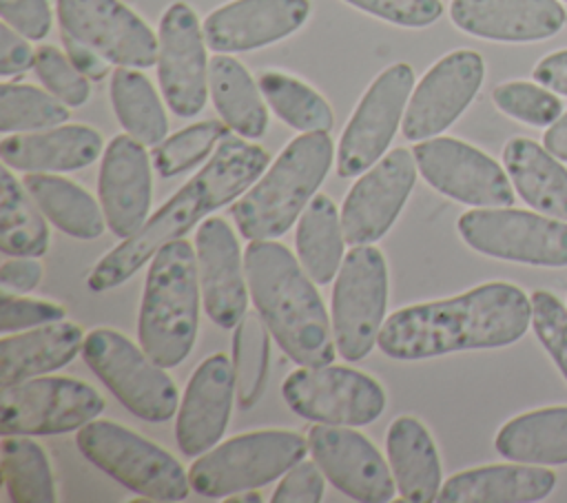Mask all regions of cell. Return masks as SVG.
Returning <instances> with one entry per match:
<instances>
[{
	"mask_svg": "<svg viewBox=\"0 0 567 503\" xmlns=\"http://www.w3.org/2000/svg\"><path fill=\"white\" fill-rule=\"evenodd\" d=\"M532 324V299L514 284L489 281L461 295L394 310L377 346L399 361L518 341Z\"/></svg>",
	"mask_w": 567,
	"mask_h": 503,
	"instance_id": "cell-1",
	"label": "cell"
},
{
	"mask_svg": "<svg viewBox=\"0 0 567 503\" xmlns=\"http://www.w3.org/2000/svg\"><path fill=\"white\" fill-rule=\"evenodd\" d=\"M270 155L259 144L233 137L219 142L213 157L146 224L109 250L89 273V288L104 292L128 281L164 244L182 239L202 217L233 204L266 171Z\"/></svg>",
	"mask_w": 567,
	"mask_h": 503,
	"instance_id": "cell-2",
	"label": "cell"
},
{
	"mask_svg": "<svg viewBox=\"0 0 567 503\" xmlns=\"http://www.w3.org/2000/svg\"><path fill=\"white\" fill-rule=\"evenodd\" d=\"M248 290L277 346L297 366L332 363V321L301 261L279 242L255 239L244 253Z\"/></svg>",
	"mask_w": 567,
	"mask_h": 503,
	"instance_id": "cell-3",
	"label": "cell"
},
{
	"mask_svg": "<svg viewBox=\"0 0 567 503\" xmlns=\"http://www.w3.org/2000/svg\"><path fill=\"white\" fill-rule=\"evenodd\" d=\"M332 155L334 144L326 131L295 137L270 168L230 204L239 235L250 242L281 237L317 195Z\"/></svg>",
	"mask_w": 567,
	"mask_h": 503,
	"instance_id": "cell-4",
	"label": "cell"
},
{
	"mask_svg": "<svg viewBox=\"0 0 567 503\" xmlns=\"http://www.w3.org/2000/svg\"><path fill=\"white\" fill-rule=\"evenodd\" d=\"M197 255L186 239L164 244L146 273L137 317L140 346L164 368L179 366L193 350L199 328Z\"/></svg>",
	"mask_w": 567,
	"mask_h": 503,
	"instance_id": "cell-5",
	"label": "cell"
},
{
	"mask_svg": "<svg viewBox=\"0 0 567 503\" xmlns=\"http://www.w3.org/2000/svg\"><path fill=\"white\" fill-rule=\"evenodd\" d=\"M308 452V437L292 430H255L237 434L199 454L188 468L190 487L206 499L272 483Z\"/></svg>",
	"mask_w": 567,
	"mask_h": 503,
	"instance_id": "cell-6",
	"label": "cell"
},
{
	"mask_svg": "<svg viewBox=\"0 0 567 503\" xmlns=\"http://www.w3.org/2000/svg\"><path fill=\"white\" fill-rule=\"evenodd\" d=\"M75 443L93 465L148 501H184L190 492L188 472L171 452L115 421H89Z\"/></svg>",
	"mask_w": 567,
	"mask_h": 503,
	"instance_id": "cell-7",
	"label": "cell"
},
{
	"mask_svg": "<svg viewBox=\"0 0 567 503\" xmlns=\"http://www.w3.org/2000/svg\"><path fill=\"white\" fill-rule=\"evenodd\" d=\"M82 357L113 397L137 419L164 423L177 412V388L144 348L113 328H93Z\"/></svg>",
	"mask_w": 567,
	"mask_h": 503,
	"instance_id": "cell-8",
	"label": "cell"
},
{
	"mask_svg": "<svg viewBox=\"0 0 567 503\" xmlns=\"http://www.w3.org/2000/svg\"><path fill=\"white\" fill-rule=\"evenodd\" d=\"M388 306V266L372 244L352 246L332 288V332L346 361L363 359L379 339Z\"/></svg>",
	"mask_w": 567,
	"mask_h": 503,
	"instance_id": "cell-9",
	"label": "cell"
},
{
	"mask_svg": "<svg viewBox=\"0 0 567 503\" xmlns=\"http://www.w3.org/2000/svg\"><path fill=\"white\" fill-rule=\"evenodd\" d=\"M281 397L295 414L328 425H368L385 408V392L377 379L332 363L292 370Z\"/></svg>",
	"mask_w": 567,
	"mask_h": 503,
	"instance_id": "cell-10",
	"label": "cell"
},
{
	"mask_svg": "<svg viewBox=\"0 0 567 503\" xmlns=\"http://www.w3.org/2000/svg\"><path fill=\"white\" fill-rule=\"evenodd\" d=\"M463 242L487 257L558 268L567 266V224L516 208H481L458 217Z\"/></svg>",
	"mask_w": 567,
	"mask_h": 503,
	"instance_id": "cell-11",
	"label": "cell"
},
{
	"mask_svg": "<svg viewBox=\"0 0 567 503\" xmlns=\"http://www.w3.org/2000/svg\"><path fill=\"white\" fill-rule=\"evenodd\" d=\"M104 410L102 394L86 381L71 377H33L2 388L0 432L62 434L80 430Z\"/></svg>",
	"mask_w": 567,
	"mask_h": 503,
	"instance_id": "cell-12",
	"label": "cell"
},
{
	"mask_svg": "<svg viewBox=\"0 0 567 503\" xmlns=\"http://www.w3.org/2000/svg\"><path fill=\"white\" fill-rule=\"evenodd\" d=\"M412 91L414 71L405 62H396L374 78L341 133L337 151L341 177L361 175L385 155Z\"/></svg>",
	"mask_w": 567,
	"mask_h": 503,
	"instance_id": "cell-13",
	"label": "cell"
},
{
	"mask_svg": "<svg viewBox=\"0 0 567 503\" xmlns=\"http://www.w3.org/2000/svg\"><path fill=\"white\" fill-rule=\"evenodd\" d=\"M412 153L419 173L439 193L476 208L514 204L507 171L476 146L456 137H430L416 142Z\"/></svg>",
	"mask_w": 567,
	"mask_h": 503,
	"instance_id": "cell-14",
	"label": "cell"
},
{
	"mask_svg": "<svg viewBox=\"0 0 567 503\" xmlns=\"http://www.w3.org/2000/svg\"><path fill=\"white\" fill-rule=\"evenodd\" d=\"M58 22L62 31L117 66L157 64V35L120 0H58Z\"/></svg>",
	"mask_w": 567,
	"mask_h": 503,
	"instance_id": "cell-15",
	"label": "cell"
},
{
	"mask_svg": "<svg viewBox=\"0 0 567 503\" xmlns=\"http://www.w3.org/2000/svg\"><path fill=\"white\" fill-rule=\"evenodd\" d=\"M416 171L412 151L392 148L361 173L341 206L346 244H374L390 230L414 188Z\"/></svg>",
	"mask_w": 567,
	"mask_h": 503,
	"instance_id": "cell-16",
	"label": "cell"
},
{
	"mask_svg": "<svg viewBox=\"0 0 567 503\" xmlns=\"http://www.w3.org/2000/svg\"><path fill=\"white\" fill-rule=\"evenodd\" d=\"M157 78L168 109L195 117L208 95L206 38L197 13L186 2H173L159 20Z\"/></svg>",
	"mask_w": 567,
	"mask_h": 503,
	"instance_id": "cell-17",
	"label": "cell"
},
{
	"mask_svg": "<svg viewBox=\"0 0 567 503\" xmlns=\"http://www.w3.org/2000/svg\"><path fill=\"white\" fill-rule=\"evenodd\" d=\"M483 75L485 64L476 51L458 49L436 60L410 95L401 122L403 135L421 142L443 133L470 106Z\"/></svg>",
	"mask_w": 567,
	"mask_h": 503,
	"instance_id": "cell-18",
	"label": "cell"
},
{
	"mask_svg": "<svg viewBox=\"0 0 567 503\" xmlns=\"http://www.w3.org/2000/svg\"><path fill=\"white\" fill-rule=\"evenodd\" d=\"M308 452L326 479L348 499L385 503L394 499L396 483L381 452L350 425L315 423L308 430Z\"/></svg>",
	"mask_w": 567,
	"mask_h": 503,
	"instance_id": "cell-19",
	"label": "cell"
},
{
	"mask_svg": "<svg viewBox=\"0 0 567 503\" xmlns=\"http://www.w3.org/2000/svg\"><path fill=\"white\" fill-rule=\"evenodd\" d=\"M151 153L131 135H115L102 153L97 175V197L109 230L126 239L148 219L151 208Z\"/></svg>",
	"mask_w": 567,
	"mask_h": 503,
	"instance_id": "cell-20",
	"label": "cell"
},
{
	"mask_svg": "<svg viewBox=\"0 0 567 503\" xmlns=\"http://www.w3.org/2000/svg\"><path fill=\"white\" fill-rule=\"evenodd\" d=\"M202 304L213 324L235 328L246 315V266L237 237L224 217H208L195 235Z\"/></svg>",
	"mask_w": 567,
	"mask_h": 503,
	"instance_id": "cell-21",
	"label": "cell"
},
{
	"mask_svg": "<svg viewBox=\"0 0 567 503\" xmlns=\"http://www.w3.org/2000/svg\"><path fill=\"white\" fill-rule=\"evenodd\" d=\"M233 397V361L221 352L206 357L190 374L177 410L175 439L186 456H199L221 439Z\"/></svg>",
	"mask_w": 567,
	"mask_h": 503,
	"instance_id": "cell-22",
	"label": "cell"
},
{
	"mask_svg": "<svg viewBox=\"0 0 567 503\" xmlns=\"http://www.w3.org/2000/svg\"><path fill=\"white\" fill-rule=\"evenodd\" d=\"M308 16V0H235L210 11L202 29L213 51L239 53L288 38Z\"/></svg>",
	"mask_w": 567,
	"mask_h": 503,
	"instance_id": "cell-23",
	"label": "cell"
},
{
	"mask_svg": "<svg viewBox=\"0 0 567 503\" xmlns=\"http://www.w3.org/2000/svg\"><path fill=\"white\" fill-rule=\"evenodd\" d=\"M452 22L476 38L498 42H536L565 24L558 0H452Z\"/></svg>",
	"mask_w": 567,
	"mask_h": 503,
	"instance_id": "cell-24",
	"label": "cell"
},
{
	"mask_svg": "<svg viewBox=\"0 0 567 503\" xmlns=\"http://www.w3.org/2000/svg\"><path fill=\"white\" fill-rule=\"evenodd\" d=\"M102 155V135L84 124H62L7 135L0 144L4 166L22 173H62L93 164Z\"/></svg>",
	"mask_w": 567,
	"mask_h": 503,
	"instance_id": "cell-25",
	"label": "cell"
},
{
	"mask_svg": "<svg viewBox=\"0 0 567 503\" xmlns=\"http://www.w3.org/2000/svg\"><path fill=\"white\" fill-rule=\"evenodd\" d=\"M556 474L532 463L483 465L452 474L439 490V503H532L549 496Z\"/></svg>",
	"mask_w": 567,
	"mask_h": 503,
	"instance_id": "cell-26",
	"label": "cell"
},
{
	"mask_svg": "<svg viewBox=\"0 0 567 503\" xmlns=\"http://www.w3.org/2000/svg\"><path fill=\"white\" fill-rule=\"evenodd\" d=\"M84 332L78 324L53 321L22 330L18 335H2L0 339V383L2 388L20 381L49 374L82 352Z\"/></svg>",
	"mask_w": 567,
	"mask_h": 503,
	"instance_id": "cell-27",
	"label": "cell"
},
{
	"mask_svg": "<svg viewBox=\"0 0 567 503\" xmlns=\"http://www.w3.org/2000/svg\"><path fill=\"white\" fill-rule=\"evenodd\" d=\"M385 450L396 492L410 503L436 501L441 461L427 428L410 414L396 417L385 434Z\"/></svg>",
	"mask_w": 567,
	"mask_h": 503,
	"instance_id": "cell-28",
	"label": "cell"
},
{
	"mask_svg": "<svg viewBox=\"0 0 567 503\" xmlns=\"http://www.w3.org/2000/svg\"><path fill=\"white\" fill-rule=\"evenodd\" d=\"M503 164L527 206L567 222V168L558 157L534 140L512 137L503 148Z\"/></svg>",
	"mask_w": 567,
	"mask_h": 503,
	"instance_id": "cell-29",
	"label": "cell"
},
{
	"mask_svg": "<svg viewBox=\"0 0 567 503\" xmlns=\"http://www.w3.org/2000/svg\"><path fill=\"white\" fill-rule=\"evenodd\" d=\"M501 456L532 465L567 463V406L523 412L509 419L496 434Z\"/></svg>",
	"mask_w": 567,
	"mask_h": 503,
	"instance_id": "cell-30",
	"label": "cell"
},
{
	"mask_svg": "<svg viewBox=\"0 0 567 503\" xmlns=\"http://www.w3.org/2000/svg\"><path fill=\"white\" fill-rule=\"evenodd\" d=\"M208 86L213 104L230 131L241 137H261L268 129V111L261 89L233 55H215L208 62Z\"/></svg>",
	"mask_w": 567,
	"mask_h": 503,
	"instance_id": "cell-31",
	"label": "cell"
},
{
	"mask_svg": "<svg viewBox=\"0 0 567 503\" xmlns=\"http://www.w3.org/2000/svg\"><path fill=\"white\" fill-rule=\"evenodd\" d=\"M24 188L62 233L78 239H97L106 228L102 204H97L80 184L49 173H27Z\"/></svg>",
	"mask_w": 567,
	"mask_h": 503,
	"instance_id": "cell-32",
	"label": "cell"
},
{
	"mask_svg": "<svg viewBox=\"0 0 567 503\" xmlns=\"http://www.w3.org/2000/svg\"><path fill=\"white\" fill-rule=\"evenodd\" d=\"M295 246L297 259L315 284L326 286L337 277L346 257V237L341 211L328 195H315L299 215Z\"/></svg>",
	"mask_w": 567,
	"mask_h": 503,
	"instance_id": "cell-33",
	"label": "cell"
},
{
	"mask_svg": "<svg viewBox=\"0 0 567 503\" xmlns=\"http://www.w3.org/2000/svg\"><path fill=\"white\" fill-rule=\"evenodd\" d=\"M24 184L9 166L0 171V250L7 257H42L49 250V226Z\"/></svg>",
	"mask_w": 567,
	"mask_h": 503,
	"instance_id": "cell-34",
	"label": "cell"
},
{
	"mask_svg": "<svg viewBox=\"0 0 567 503\" xmlns=\"http://www.w3.org/2000/svg\"><path fill=\"white\" fill-rule=\"evenodd\" d=\"M111 104L122 129L144 146H155L166 137L164 106L144 73L117 66L111 75Z\"/></svg>",
	"mask_w": 567,
	"mask_h": 503,
	"instance_id": "cell-35",
	"label": "cell"
},
{
	"mask_svg": "<svg viewBox=\"0 0 567 503\" xmlns=\"http://www.w3.org/2000/svg\"><path fill=\"white\" fill-rule=\"evenodd\" d=\"M2 485L13 503H53L55 483L40 443L29 434H4L0 445Z\"/></svg>",
	"mask_w": 567,
	"mask_h": 503,
	"instance_id": "cell-36",
	"label": "cell"
},
{
	"mask_svg": "<svg viewBox=\"0 0 567 503\" xmlns=\"http://www.w3.org/2000/svg\"><path fill=\"white\" fill-rule=\"evenodd\" d=\"M257 84L268 102V106L284 120L288 126L312 133L330 131L334 124L332 109L323 95H319L310 84L281 73V71H261Z\"/></svg>",
	"mask_w": 567,
	"mask_h": 503,
	"instance_id": "cell-37",
	"label": "cell"
},
{
	"mask_svg": "<svg viewBox=\"0 0 567 503\" xmlns=\"http://www.w3.org/2000/svg\"><path fill=\"white\" fill-rule=\"evenodd\" d=\"M270 330L259 310H246L233 335V372L235 397L241 410L252 408L268 381Z\"/></svg>",
	"mask_w": 567,
	"mask_h": 503,
	"instance_id": "cell-38",
	"label": "cell"
},
{
	"mask_svg": "<svg viewBox=\"0 0 567 503\" xmlns=\"http://www.w3.org/2000/svg\"><path fill=\"white\" fill-rule=\"evenodd\" d=\"M69 120V106L53 93L31 84H0V131L22 133L60 126Z\"/></svg>",
	"mask_w": 567,
	"mask_h": 503,
	"instance_id": "cell-39",
	"label": "cell"
},
{
	"mask_svg": "<svg viewBox=\"0 0 567 503\" xmlns=\"http://www.w3.org/2000/svg\"><path fill=\"white\" fill-rule=\"evenodd\" d=\"M226 135V122L206 120L190 124L173 135H166L159 144L151 146L153 168L159 173V177H175L206 160Z\"/></svg>",
	"mask_w": 567,
	"mask_h": 503,
	"instance_id": "cell-40",
	"label": "cell"
},
{
	"mask_svg": "<svg viewBox=\"0 0 567 503\" xmlns=\"http://www.w3.org/2000/svg\"><path fill=\"white\" fill-rule=\"evenodd\" d=\"M492 100L505 115L532 126H549L563 113V102L532 82H503L492 91Z\"/></svg>",
	"mask_w": 567,
	"mask_h": 503,
	"instance_id": "cell-41",
	"label": "cell"
},
{
	"mask_svg": "<svg viewBox=\"0 0 567 503\" xmlns=\"http://www.w3.org/2000/svg\"><path fill=\"white\" fill-rule=\"evenodd\" d=\"M33 69L38 80L44 84V89L66 106L75 109L89 100L91 95L89 78L82 75L69 60V55H64L60 49L51 44H42L35 51Z\"/></svg>",
	"mask_w": 567,
	"mask_h": 503,
	"instance_id": "cell-42",
	"label": "cell"
},
{
	"mask_svg": "<svg viewBox=\"0 0 567 503\" xmlns=\"http://www.w3.org/2000/svg\"><path fill=\"white\" fill-rule=\"evenodd\" d=\"M532 328L567 379V308L549 290L532 295Z\"/></svg>",
	"mask_w": 567,
	"mask_h": 503,
	"instance_id": "cell-43",
	"label": "cell"
},
{
	"mask_svg": "<svg viewBox=\"0 0 567 503\" xmlns=\"http://www.w3.org/2000/svg\"><path fill=\"white\" fill-rule=\"evenodd\" d=\"M66 310L60 304L44 301V299H24L16 297L9 290L0 295V332H22L35 326L62 321Z\"/></svg>",
	"mask_w": 567,
	"mask_h": 503,
	"instance_id": "cell-44",
	"label": "cell"
},
{
	"mask_svg": "<svg viewBox=\"0 0 567 503\" xmlns=\"http://www.w3.org/2000/svg\"><path fill=\"white\" fill-rule=\"evenodd\" d=\"M365 13L399 27H427L443 13L441 0H343Z\"/></svg>",
	"mask_w": 567,
	"mask_h": 503,
	"instance_id": "cell-45",
	"label": "cell"
},
{
	"mask_svg": "<svg viewBox=\"0 0 567 503\" xmlns=\"http://www.w3.org/2000/svg\"><path fill=\"white\" fill-rule=\"evenodd\" d=\"M323 479L326 474L315 459H301L275 487L272 503H319L323 499Z\"/></svg>",
	"mask_w": 567,
	"mask_h": 503,
	"instance_id": "cell-46",
	"label": "cell"
},
{
	"mask_svg": "<svg viewBox=\"0 0 567 503\" xmlns=\"http://www.w3.org/2000/svg\"><path fill=\"white\" fill-rule=\"evenodd\" d=\"M0 16L29 40H42L51 29L49 0H0Z\"/></svg>",
	"mask_w": 567,
	"mask_h": 503,
	"instance_id": "cell-47",
	"label": "cell"
},
{
	"mask_svg": "<svg viewBox=\"0 0 567 503\" xmlns=\"http://www.w3.org/2000/svg\"><path fill=\"white\" fill-rule=\"evenodd\" d=\"M35 62V51L31 44L7 22L0 24V75H18L31 69Z\"/></svg>",
	"mask_w": 567,
	"mask_h": 503,
	"instance_id": "cell-48",
	"label": "cell"
},
{
	"mask_svg": "<svg viewBox=\"0 0 567 503\" xmlns=\"http://www.w3.org/2000/svg\"><path fill=\"white\" fill-rule=\"evenodd\" d=\"M42 279V264L35 257H9L0 266V286L2 290L29 292Z\"/></svg>",
	"mask_w": 567,
	"mask_h": 503,
	"instance_id": "cell-49",
	"label": "cell"
},
{
	"mask_svg": "<svg viewBox=\"0 0 567 503\" xmlns=\"http://www.w3.org/2000/svg\"><path fill=\"white\" fill-rule=\"evenodd\" d=\"M62 44L73 66L89 80H102L109 73V60L100 55L95 49H91L89 44L75 40L71 33L62 31Z\"/></svg>",
	"mask_w": 567,
	"mask_h": 503,
	"instance_id": "cell-50",
	"label": "cell"
},
{
	"mask_svg": "<svg viewBox=\"0 0 567 503\" xmlns=\"http://www.w3.org/2000/svg\"><path fill=\"white\" fill-rule=\"evenodd\" d=\"M534 80L560 95H567V49L543 58L534 66Z\"/></svg>",
	"mask_w": 567,
	"mask_h": 503,
	"instance_id": "cell-51",
	"label": "cell"
},
{
	"mask_svg": "<svg viewBox=\"0 0 567 503\" xmlns=\"http://www.w3.org/2000/svg\"><path fill=\"white\" fill-rule=\"evenodd\" d=\"M543 144L554 157L567 162V113L545 131Z\"/></svg>",
	"mask_w": 567,
	"mask_h": 503,
	"instance_id": "cell-52",
	"label": "cell"
},
{
	"mask_svg": "<svg viewBox=\"0 0 567 503\" xmlns=\"http://www.w3.org/2000/svg\"><path fill=\"white\" fill-rule=\"evenodd\" d=\"M228 503H259L261 501V494L259 492H252V490H244V492H237V494H230L226 496Z\"/></svg>",
	"mask_w": 567,
	"mask_h": 503,
	"instance_id": "cell-53",
	"label": "cell"
}]
</instances>
